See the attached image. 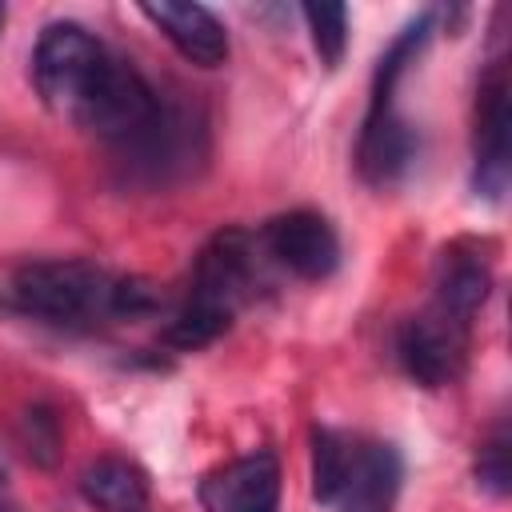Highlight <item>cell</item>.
<instances>
[{"label": "cell", "mask_w": 512, "mask_h": 512, "mask_svg": "<svg viewBox=\"0 0 512 512\" xmlns=\"http://www.w3.org/2000/svg\"><path fill=\"white\" fill-rule=\"evenodd\" d=\"M0 512H12V504H8V500H0Z\"/></svg>", "instance_id": "18"}, {"label": "cell", "mask_w": 512, "mask_h": 512, "mask_svg": "<svg viewBox=\"0 0 512 512\" xmlns=\"http://www.w3.org/2000/svg\"><path fill=\"white\" fill-rule=\"evenodd\" d=\"M260 248L268 260H276L300 280H324L340 264V236L328 224V216L312 208H292L272 216L260 228Z\"/></svg>", "instance_id": "7"}, {"label": "cell", "mask_w": 512, "mask_h": 512, "mask_svg": "<svg viewBox=\"0 0 512 512\" xmlns=\"http://www.w3.org/2000/svg\"><path fill=\"white\" fill-rule=\"evenodd\" d=\"M300 16L312 32V48H316L320 64L336 68L348 48V8L344 4H304Z\"/></svg>", "instance_id": "15"}, {"label": "cell", "mask_w": 512, "mask_h": 512, "mask_svg": "<svg viewBox=\"0 0 512 512\" xmlns=\"http://www.w3.org/2000/svg\"><path fill=\"white\" fill-rule=\"evenodd\" d=\"M512 176V96L508 68L492 60L476 88V132H472V188L476 196L500 204Z\"/></svg>", "instance_id": "6"}, {"label": "cell", "mask_w": 512, "mask_h": 512, "mask_svg": "<svg viewBox=\"0 0 512 512\" xmlns=\"http://www.w3.org/2000/svg\"><path fill=\"white\" fill-rule=\"evenodd\" d=\"M4 16H8V12H4V4H0V28H4Z\"/></svg>", "instance_id": "19"}, {"label": "cell", "mask_w": 512, "mask_h": 512, "mask_svg": "<svg viewBox=\"0 0 512 512\" xmlns=\"http://www.w3.org/2000/svg\"><path fill=\"white\" fill-rule=\"evenodd\" d=\"M0 500H8V472H4V464H0Z\"/></svg>", "instance_id": "17"}, {"label": "cell", "mask_w": 512, "mask_h": 512, "mask_svg": "<svg viewBox=\"0 0 512 512\" xmlns=\"http://www.w3.org/2000/svg\"><path fill=\"white\" fill-rule=\"evenodd\" d=\"M116 288L120 276L88 260H32L16 268L12 296L28 316L52 324H88L116 316Z\"/></svg>", "instance_id": "2"}, {"label": "cell", "mask_w": 512, "mask_h": 512, "mask_svg": "<svg viewBox=\"0 0 512 512\" xmlns=\"http://www.w3.org/2000/svg\"><path fill=\"white\" fill-rule=\"evenodd\" d=\"M256 276H260V236L244 228L216 232L196 256L188 296L168 320L164 340L184 352L212 344L232 324L236 308L248 300Z\"/></svg>", "instance_id": "1"}, {"label": "cell", "mask_w": 512, "mask_h": 512, "mask_svg": "<svg viewBox=\"0 0 512 512\" xmlns=\"http://www.w3.org/2000/svg\"><path fill=\"white\" fill-rule=\"evenodd\" d=\"M476 484H480L488 496H496V500H504V496H508V488H512L508 428H504V424L484 440V448H480V456H476Z\"/></svg>", "instance_id": "16"}, {"label": "cell", "mask_w": 512, "mask_h": 512, "mask_svg": "<svg viewBox=\"0 0 512 512\" xmlns=\"http://www.w3.org/2000/svg\"><path fill=\"white\" fill-rule=\"evenodd\" d=\"M404 480V460L388 440H348V456L328 508L336 512H392Z\"/></svg>", "instance_id": "8"}, {"label": "cell", "mask_w": 512, "mask_h": 512, "mask_svg": "<svg viewBox=\"0 0 512 512\" xmlns=\"http://www.w3.org/2000/svg\"><path fill=\"white\" fill-rule=\"evenodd\" d=\"M468 336H472V324L448 316L428 300V308H420L396 328V360L416 384L444 388L468 364Z\"/></svg>", "instance_id": "5"}, {"label": "cell", "mask_w": 512, "mask_h": 512, "mask_svg": "<svg viewBox=\"0 0 512 512\" xmlns=\"http://www.w3.org/2000/svg\"><path fill=\"white\" fill-rule=\"evenodd\" d=\"M16 440L24 448V456L40 468H56L60 452H64V432H60V420L48 404H32L20 424H16Z\"/></svg>", "instance_id": "14"}, {"label": "cell", "mask_w": 512, "mask_h": 512, "mask_svg": "<svg viewBox=\"0 0 512 512\" xmlns=\"http://www.w3.org/2000/svg\"><path fill=\"white\" fill-rule=\"evenodd\" d=\"M140 12L164 32V40L188 64H196V68H220L228 60V32H224V24L204 4L160 0V4H140Z\"/></svg>", "instance_id": "11"}, {"label": "cell", "mask_w": 512, "mask_h": 512, "mask_svg": "<svg viewBox=\"0 0 512 512\" xmlns=\"http://www.w3.org/2000/svg\"><path fill=\"white\" fill-rule=\"evenodd\" d=\"M204 512H276L280 508V460L260 448L212 468L200 480Z\"/></svg>", "instance_id": "9"}, {"label": "cell", "mask_w": 512, "mask_h": 512, "mask_svg": "<svg viewBox=\"0 0 512 512\" xmlns=\"http://www.w3.org/2000/svg\"><path fill=\"white\" fill-rule=\"evenodd\" d=\"M204 120L188 108V104H168L160 96L156 116L128 140L116 148L124 172L140 184H172L180 176H188L200 160H204Z\"/></svg>", "instance_id": "4"}, {"label": "cell", "mask_w": 512, "mask_h": 512, "mask_svg": "<svg viewBox=\"0 0 512 512\" xmlns=\"http://www.w3.org/2000/svg\"><path fill=\"white\" fill-rule=\"evenodd\" d=\"M488 292H492V264L480 256V244H472V240H452V244L436 256L432 304L444 308L448 316L472 324L476 312L484 308Z\"/></svg>", "instance_id": "10"}, {"label": "cell", "mask_w": 512, "mask_h": 512, "mask_svg": "<svg viewBox=\"0 0 512 512\" xmlns=\"http://www.w3.org/2000/svg\"><path fill=\"white\" fill-rule=\"evenodd\" d=\"M420 152V140L412 132V124L392 108V112H368L364 128H360V144H356V168L372 188H388L396 184L412 160Z\"/></svg>", "instance_id": "12"}, {"label": "cell", "mask_w": 512, "mask_h": 512, "mask_svg": "<svg viewBox=\"0 0 512 512\" xmlns=\"http://www.w3.org/2000/svg\"><path fill=\"white\" fill-rule=\"evenodd\" d=\"M80 496L96 512H148V476L124 456H100L80 472Z\"/></svg>", "instance_id": "13"}, {"label": "cell", "mask_w": 512, "mask_h": 512, "mask_svg": "<svg viewBox=\"0 0 512 512\" xmlns=\"http://www.w3.org/2000/svg\"><path fill=\"white\" fill-rule=\"evenodd\" d=\"M108 60H112V52L84 24H76V20L48 24L32 52V80H36L40 100L56 116L80 124V112L88 108Z\"/></svg>", "instance_id": "3"}]
</instances>
